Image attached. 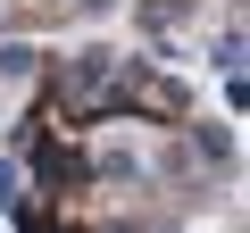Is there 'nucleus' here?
<instances>
[{
  "label": "nucleus",
  "mask_w": 250,
  "mask_h": 233,
  "mask_svg": "<svg viewBox=\"0 0 250 233\" xmlns=\"http://www.w3.org/2000/svg\"><path fill=\"white\" fill-rule=\"evenodd\" d=\"M0 75H9V83H34L42 75V50L34 42H0Z\"/></svg>",
  "instance_id": "obj_1"
},
{
  "label": "nucleus",
  "mask_w": 250,
  "mask_h": 233,
  "mask_svg": "<svg viewBox=\"0 0 250 233\" xmlns=\"http://www.w3.org/2000/svg\"><path fill=\"white\" fill-rule=\"evenodd\" d=\"M25 192H34V175H25V158H0V208H25Z\"/></svg>",
  "instance_id": "obj_2"
},
{
  "label": "nucleus",
  "mask_w": 250,
  "mask_h": 233,
  "mask_svg": "<svg viewBox=\"0 0 250 233\" xmlns=\"http://www.w3.org/2000/svg\"><path fill=\"white\" fill-rule=\"evenodd\" d=\"M192 17V0H142V25L150 34H167V25H184Z\"/></svg>",
  "instance_id": "obj_3"
},
{
  "label": "nucleus",
  "mask_w": 250,
  "mask_h": 233,
  "mask_svg": "<svg viewBox=\"0 0 250 233\" xmlns=\"http://www.w3.org/2000/svg\"><path fill=\"white\" fill-rule=\"evenodd\" d=\"M192 150H200V158H217V167H225V158H233V134H225V125H192Z\"/></svg>",
  "instance_id": "obj_4"
},
{
  "label": "nucleus",
  "mask_w": 250,
  "mask_h": 233,
  "mask_svg": "<svg viewBox=\"0 0 250 233\" xmlns=\"http://www.w3.org/2000/svg\"><path fill=\"white\" fill-rule=\"evenodd\" d=\"M100 233H142V225H100Z\"/></svg>",
  "instance_id": "obj_5"
}]
</instances>
